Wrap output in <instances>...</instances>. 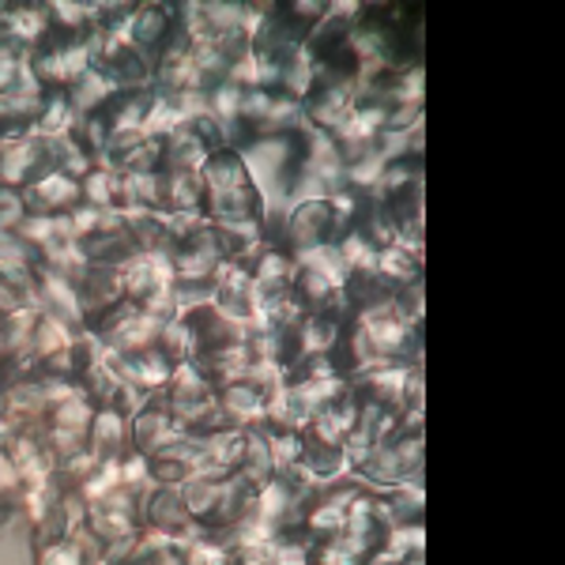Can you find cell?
Returning <instances> with one entry per match:
<instances>
[{
  "label": "cell",
  "instance_id": "cell-1",
  "mask_svg": "<svg viewBox=\"0 0 565 565\" xmlns=\"http://www.w3.org/2000/svg\"><path fill=\"white\" fill-rule=\"evenodd\" d=\"M204 185V218L207 223H264V196L253 185L242 151H212L200 167Z\"/></svg>",
  "mask_w": 565,
  "mask_h": 565
},
{
  "label": "cell",
  "instance_id": "cell-2",
  "mask_svg": "<svg viewBox=\"0 0 565 565\" xmlns=\"http://www.w3.org/2000/svg\"><path fill=\"white\" fill-rule=\"evenodd\" d=\"M426 471V434L423 415H399V430L381 445L373 457L354 471V479L366 482L370 490H396L423 482Z\"/></svg>",
  "mask_w": 565,
  "mask_h": 565
},
{
  "label": "cell",
  "instance_id": "cell-3",
  "mask_svg": "<svg viewBox=\"0 0 565 565\" xmlns=\"http://www.w3.org/2000/svg\"><path fill=\"white\" fill-rule=\"evenodd\" d=\"M50 170H57V151L50 136L39 132H15L0 140V189L23 193Z\"/></svg>",
  "mask_w": 565,
  "mask_h": 565
},
{
  "label": "cell",
  "instance_id": "cell-4",
  "mask_svg": "<svg viewBox=\"0 0 565 565\" xmlns=\"http://www.w3.org/2000/svg\"><path fill=\"white\" fill-rule=\"evenodd\" d=\"M95 68L106 72L121 90H140V87H151L154 61L129 39V34H109V39L95 42Z\"/></svg>",
  "mask_w": 565,
  "mask_h": 565
},
{
  "label": "cell",
  "instance_id": "cell-5",
  "mask_svg": "<svg viewBox=\"0 0 565 565\" xmlns=\"http://www.w3.org/2000/svg\"><path fill=\"white\" fill-rule=\"evenodd\" d=\"M351 114H354V84H343V79L317 76V84L302 98V121L313 132L335 136L351 121Z\"/></svg>",
  "mask_w": 565,
  "mask_h": 565
},
{
  "label": "cell",
  "instance_id": "cell-6",
  "mask_svg": "<svg viewBox=\"0 0 565 565\" xmlns=\"http://www.w3.org/2000/svg\"><path fill=\"white\" fill-rule=\"evenodd\" d=\"M106 359H109V366H114L117 381L136 385L140 392H148V396H162L170 385V377H174V370H178L159 348L136 351V354H106Z\"/></svg>",
  "mask_w": 565,
  "mask_h": 565
},
{
  "label": "cell",
  "instance_id": "cell-7",
  "mask_svg": "<svg viewBox=\"0 0 565 565\" xmlns=\"http://www.w3.org/2000/svg\"><path fill=\"white\" fill-rule=\"evenodd\" d=\"M20 196L26 215H68L72 207L84 204V181L61 174V170H50L34 185H26Z\"/></svg>",
  "mask_w": 565,
  "mask_h": 565
},
{
  "label": "cell",
  "instance_id": "cell-8",
  "mask_svg": "<svg viewBox=\"0 0 565 565\" xmlns=\"http://www.w3.org/2000/svg\"><path fill=\"white\" fill-rule=\"evenodd\" d=\"M0 26H4L12 45L23 50L26 57L53 39L50 4H0Z\"/></svg>",
  "mask_w": 565,
  "mask_h": 565
},
{
  "label": "cell",
  "instance_id": "cell-9",
  "mask_svg": "<svg viewBox=\"0 0 565 565\" xmlns=\"http://www.w3.org/2000/svg\"><path fill=\"white\" fill-rule=\"evenodd\" d=\"M87 449L95 463H117L125 452H132V418L114 407H98L87 434Z\"/></svg>",
  "mask_w": 565,
  "mask_h": 565
},
{
  "label": "cell",
  "instance_id": "cell-10",
  "mask_svg": "<svg viewBox=\"0 0 565 565\" xmlns=\"http://www.w3.org/2000/svg\"><path fill=\"white\" fill-rule=\"evenodd\" d=\"M181 437L174 415L167 412V404H162V396H151L148 404L140 407V412L132 415V449L143 452V457H154V452H162L167 445H174Z\"/></svg>",
  "mask_w": 565,
  "mask_h": 565
},
{
  "label": "cell",
  "instance_id": "cell-11",
  "mask_svg": "<svg viewBox=\"0 0 565 565\" xmlns=\"http://www.w3.org/2000/svg\"><path fill=\"white\" fill-rule=\"evenodd\" d=\"M178 34V4H136L129 20V39L154 61Z\"/></svg>",
  "mask_w": 565,
  "mask_h": 565
},
{
  "label": "cell",
  "instance_id": "cell-12",
  "mask_svg": "<svg viewBox=\"0 0 565 565\" xmlns=\"http://www.w3.org/2000/svg\"><path fill=\"white\" fill-rule=\"evenodd\" d=\"M159 212L162 215H178V212L204 215L200 170H159Z\"/></svg>",
  "mask_w": 565,
  "mask_h": 565
},
{
  "label": "cell",
  "instance_id": "cell-13",
  "mask_svg": "<svg viewBox=\"0 0 565 565\" xmlns=\"http://www.w3.org/2000/svg\"><path fill=\"white\" fill-rule=\"evenodd\" d=\"M98 558H103V551L90 540L87 527H76L72 535L34 546V565H95Z\"/></svg>",
  "mask_w": 565,
  "mask_h": 565
},
{
  "label": "cell",
  "instance_id": "cell-14",
  "mask_svg": "<svg viewBox=\"0 0 565 565\" xmlns=\"http://www.w3.org/2000/svg\"><path fill=\"white\" fill-rule=\"evenodd\" d=\"M373 276L396 295L399 287L423 282V257L412 249H404V245H385V249L377 253V264H373Z\"/></svg>",
  "mask_w": 565,
  "mask_h": 565
},
{
  "label": "cell",
  "instance_id": "cell-15",
  "mask_svg": "<svg viewBox=\"0 0 565 565\" xmlns=\"http://www.w3.org/2000/svg\"><path fill=\"white\" fill-rule=\"evenodd\" d=\"M117 90H121V87H117L106 72L87 68L84 76H79L76 84L65 90V95H68V103H72V109H76L79 117H90V114H103V109L117 98Z\"/></svg>",
  "mask_w": 565,
  "mask_h": 565
},
{
  "label": "cell",
  "instance_id": "cell-16",
  "mask_svg": "<svg viewBox=\"0 0 565 565\" xmlns=\"http://www.w3.org/2000/svg\"><path fill=\"white\" fill-rule=\"evenodd\" d=\"M76 121H79V114L72 109L65 90H50L45 103H42L39 121H34V132L50 136V140H61V136H68L72 129H76Z\"/></svg>",
  "mask_w": 565,
  "mask_h": 565
},
{
  "label": "cell",
  "instance_id": "cell-17",
  "mask_svg": "<svg viewBox=\"0 0 565 565\" xmlns=\"http://www.w3.org/2000/svg\"><path fill=\"white\" fill-rule=\"evenodd\" d=\"M385 513H388V524H423V509H426V490L423 482H412V487H396V490H385Z\"/></svg>",
  "mask_w": 565,
  "mask_h": 565
},
{
  "label": "cell",
  "instance_id": "cell-18",
  "mask_svg": "<svg viewBox=\"0 0 565 565\" xmlns=\"http://www.w3.org/2000/svg\"><path fill=\"white\" fill-rule=\"evenodd\" d=\"M117 196H121V174L98 162L84 178V204L98 207V212H117Z\"/></svg>",
  "mask_w": 565,
  "mask_h": 565
},
{
  "label": "cell",
  "instance_id": "cell-19",
  "mask_svg": "<svg viewBox=\"0 0 565 565\" xmlns=\"http://www.w3.org/2000/svg\"><path fill=\"white\" fill-rule=\"evenodd\" d=\"M366 558H362L354 546L343 540V535H332V540H317L313 546H309L306 554V565H362Z\"/></svg>",
  "mask_w": 565,
  "mask_h": 565
},
{
  "label": "cell",
  "instance_id": "cell-20",
  "mask_svg": "<svg viewBox=\"0 0 565 565\" xmlns=\"http://www.w3.org/2000/svg\"><path fill=\"white\" fill-rule=\"evenodd\" d=\"M392 306H396V313L404 317L407 324L423 328V317H426V298H423V282H412V287H399L396 295H392Z\"/></svg>",
  "mask_w": 565,
  "mask_h": 565
},
{
  "label": "cell",
  "instance_id": "cell-21",
  "mask_svg": "<svg viewBox=\"0 0 565 565\" xmlns=\"http://www.w3.org/2000/svg\"><path fill=\"white\" fill-rule=\"evenodd\" d=\"M23 494H26V479L20 476L15 460L8 457V449H0V498L12 501V505H23Z\"/></svg>",
  "mask_w": 565,
  "mask_h": 565
},
{
  "label": "cell",
  "instance_id": "cell-22",
  "mask_svg": "<svg viewBox=\"0 0 565 565\" xmlns=\"http://www.w3.org/2000/svg\"><path fill=\"white\" fill-rule=\"evenodd\" d=\"M362 565H396V562H392V558H385V554H370V558L362 562Z\"/></svg>",
  "mask_w": 565,
  "mask_h": 565
},
{
  "label": "cell",
  "instance_id": "cell-23",
  "mask_svg": "<svg viewBox=\"0 0 565 565\" xmlns=\"http://www.w3.org/2000/svg\"><path fill=\"white\" fill-rule=\"evenodd\" d=\"M399 565H426L423 558H407V562H399Z\"/></svg>",
  "mask_w": 565,
  "mask_h": 565
},
{
  "label": "cell",
  "instance_id": "cell-24",
  "mask_svg": "<svg viewBox=\"0 0 565 565\" xmlns=\"http://www.w3.org/2000/svg\"><path fill=\"white\" fill-rule=\"evenodd\" d=\"M282 565H306V562H282Z\"/></svg>",
  "mask_w": 565,
  "mask_h": 565
},
{
  "label": "cell",
  "instance_id": "cell-25",
  "mask_svg": "<svg viewBox=\"0 0 565 565\" xmlns=\"http://www.w3.org/2000/svg\"><path fill=\"white\" fill-rule=\"evenodd\" d=\"M95 565H106V562H103V558H98V562H95Z\"/></svg>",
  "mask_w": 565,
  "mask_h": 565
}]
</instances>
